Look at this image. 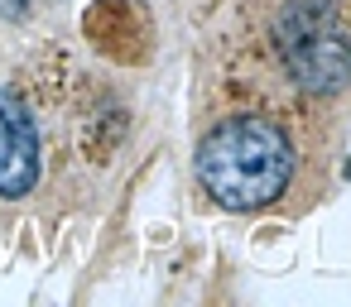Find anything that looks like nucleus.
Instances as JSON below:
<instances>
[{
	"instance_id": "f257e3e1",
	"label": "nucleus",
	"mask_w": 351,
	"mask_h": 307,
	"mask_svg": "<svg viewBox=\"0 0 351 307\" xmlns=\"http://www.w3.org/2000/svg\"><path fill=\"white\" fill-rule=\"evenodd\" d=\"M293 178V139L269 116H226L197 139V183L226 211L269 206Z\"/></svg>"
},
{
	"instance_id": "f03ea898",
	"label": "nucleus",
	"mask_w": 351,
	"mask_h": 307,
	"mask_svg": "<svg viewBox=\"0 0 351 307\" xmlns=\"http://www.w3.org/2000/svg\"><path fill=\"white\" fill-rule=\"evenodd\" d=\"M274 53L303 92H341L351 77V39L327 0H289L274 20Z\"/></svg>"
},
{
	"instance_id": "7ed1b4c3",
	"label": "nucleus",
	"mask_w": 351,
	"mask_h": 307,
	"mask_svg": "<svg viewBox=\"0 0 351 307\" xmlns=\"http://www.w3.org/2000/svg\"><path fill=\"white\" fill-rule=\"evenodd\" d=\"M39 173H44V159H39L34 111L25 106L20 87H0V197L5 202L29 197Z\"/></svg>"
},
{
	"instance_id": "20e7f679",
	"label": "nucleus",
	"mask_w": 351,
	"mask_h": 307,
	"mask_svg": "<svg viewBox=\"0 0 351 307\" xmlns=\"http://www.w3.org/2000/svg\"><path fill=\"white\" fill-rule=\"evenodd\" d=\"M0 15H10V20H25V15H29V0H0Z\"/></svg>"
},
{
	"instance_id": "39448f33",
	"label": "nucleus",
	"mask_w": 351,
	"mask_h": 307,
	"mask_svg": "<svg viewBox=\"0 0 351 307\" xmlns=\"http://www.w3.org/2000/svg\"><path fill=\"white\" fill-rule=\"evenodd\" d=\"M341 173H346V178H351V159H346V168H341Z\"/></svg>"
}]
</instances>
